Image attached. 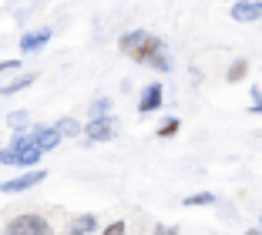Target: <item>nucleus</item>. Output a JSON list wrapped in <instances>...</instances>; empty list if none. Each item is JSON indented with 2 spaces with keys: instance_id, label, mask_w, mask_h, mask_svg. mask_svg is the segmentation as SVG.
I'll list each match as a JSON object with an SVG mask.
<instances>
[{
  "instance_id": "1",
  "label": "nucleus",
  "mask_w": 262,
  "mask_h": 235,
  "mask_svg": "<svg viewBox=\"0 0 262 235\" xmlns=\"http://www.w3.org/2000/svg\"><path fill=\"white\" fill-rule=\"evenodd\" d=\"M121 51L131 54V57H135V61H141V64H151V68H158V71H168V68H171L168 57H165V51H162V40L151 37V34H145V31L124 34V37H121Z\"/></svg>"
},
{
  "instance_id": "2",
  "label": "nucleus",
  "mask_w": 262,
  "mask_h": 235,
  "mask_svg": "<svg viewBox=\"0 0 262 235\" xmlns=\"http://www.w3.org/2000/svg\"><path fill=\"white\" fill-rule=\"evenodd\" d=\"M7 235H51V225L40 215H17L7 222Z\"/></svg>"
},
{
  "instance_id": "3",
  "label": "nucleus",
  "mask_w": 262,
  "mask_h": 235,
  "mask_svg": "<svg viewBox=\"0 0 262 235\" xmlns=\"http://www.w3.org/2000/svg\"><path fill=\"white\" fill-rule=\"evenodd\" d=\"M44 178H47V172H27V175H20V178H7V182H0V191H4V195L27 191V188H34V185H40Z\"/></svg>"
},
{
  "instance_id": "4",
  "label": "nucleus",
  "mask_w": 262,
  "mask_h": 235,
  "mask_svg": "<svg viewBox=\"0 0 262 235\" xmlns=\"http://www.w3.org/2000/svg\"><path fill=\"white\" fill-rule=\"evenodd\" d=\"M232 20H239V24L262 20V0H239V4H232Z\"/></svg>"
},
{
  "instance_id": "5",
  "label": "nucleus",
  "mask_w": 262,
  "mask_h": 235,
  "mask_svg": "<svg viewBox=\"0 0 262 235\" xmlns=\"http://www.w3.org/2000/svg\"><path fill=\"white\" fill-rule=\"evenodd\" d=\"M84 138L88 141H108V138H115V118H94V121H88Z\"/></svg>"
},
{
  "instance_id": "6",
  "label": "nucleus",
  "mask_w": 262,
  "mask_h": 235,
  "mask_svg": "<svg viewBox=\"0 0 262 235\" xmlns=\"http://www.w3.org/2000/svg\"><path fill=\"white\" fill-rule=\"evenodd\" d=\"M47 40H51V31H47V27H44V31H34V34H24V37H20V51L34 54V51H40Z\"/></svg>"
},
{
  "instance_id": "7",
  "label": "nucleus",
  "mask_w": 262,
  "mask_h": 235,
  "mask_svg": "<svg viewBox=\"0 0 262 235\" xmlns=\"http://www.w3.org/2000/svg\"><path fill=\"white\" fill-rule=\"evenodd\" d=\"M155 108H162V84H151V88H145V94H141V101H138V111H141V114L155 111Z\"/></svg>"
},
{
  "instance_id": "8",
  "label": "nucleus",
  "mask_w": 262,
  "mask_h": 235,
  "mask_svg": "<svg viewBox=\"0 0 262 235\" xmlns=\"http://www.w3.org/2000/svg\"><path fill=\"white\" fill-rule=\"evenodd\" d=\"M37 144H40V152H51L54 144H61V131L57 128H37Z\"/></svg>"
},
{
  "instance_id": "9",
  "label": "nucleus",
  "mask_w": 262,
  "mask_h": 235,
  "mask_svg": "<svg viewBox=\"0 0 262 235\" xmlns=\"http://www.w3.org/2000/svg\"><path fill=\"white\" fill-rule=\"evenodd\" d=\"M94 225H98V219H94V215H77V219L71 222V235H84V232H94Z\"/></svg>"
},
{
  "instance_id": "10",
  "label": "nucleus",
  "mask_w": 262,
  "mask_h": 235,
  "mask_svg": "<svg viewBox=\"0 0 262 235\" xmlns=\"http://www.w3.org/2000/svg\"><path fill=\"white\" fill-rule=\"evenodd\" d=\"M34 77H37V74H24V77H17V81H10L7 88H0V98H7V94H17V91H24L27 84H34Z\"/></svg>"
},
{
  "instance_id": "11",
  "label": "nucleus",
  "mask_w": 262,
  "mask_h": 235,
  "mask_svg": "<svg viewBox=\"0 0 262 235\" xmlns=\"http://www.w3.org/2000/svg\"><path fill=\"white\" fill-rule=\"evenodd\" d=\"M108 108H111L108 98H98V101L91 104V111H88V118H91V121H94V118H108Z\"/></svg>"
},
{
  "instance_id": "12",
  "label": "nucleus",
  "mask_w": 262,
  "mask_h": 235,
  "mask_svg": "<svg viewBox=\"0 0 262 235\" xmlns=\"http://www.w3.org/2000/svg\"><path fill=\"white\" fill-rule=\"evenodd\" d=\"M212 202H215V195H212V191H199V195L185 198V205H212Z\"/></svg>"
},
{
  "instance_id": "13",
  "label": "nucleus",
  "mask_w": 262,
  "mask_h": 235,
  "mask_svg": "<svg viewBox=\"0 0 262 235\" xmlns=\"http://www.w3.org/2000/svg\"><path fill=\"white\" fill-rule=\"evenodd\" d=\"M7 121L14 124V128H24V124H27V111H14V114H7Z\"/></svg>"
},
{
  "instance_id": "14",
  "label": "nucleus",
  "mask_w": 262,
  "mask_h": 235,
  "mask_svg": "<svg viewBox=\"0 0 262 235\" xmlns=\"http://www.w3.org/2000/svg\"><path fill=\"white\" fill-rule=\"evenodd\" d=\"M0 161L4 165H17V152L14 148H0Z\"/></svg>"
},
{
  "instance_id": "15",
  "label": "nucleus",
  "mask_w": 262,
  "mask_h": 235,
  "mask_svg": "<svg viewBox=\"0 0 262 235\" xmlns=\"http://www.w3.org/2000/svg\"><path fill=\"white\" fill-rule=\"evenodd\" d=\"M54 128L61 131V135H77V131H81V128H77L74 121H61V124H54Z\"/></svg>"
},
{
  "instance_id": "16",
  "label": "nucleus",
  "mask_w": 262,
  "mask_h": 235,
  "mask_svg": "<svg viewBox=\"0 0 262 235\" xmlns=\"http://www.w3.org/2000/svg\"><path fill=\"white\" fill-rule=\"evenodd\" d=\"M104 235H128V232H124V222H115V225H108V228H104Z\"/></svg>"
},
{
  "instance_id": "17",
  "label": "nucleus",
  "mask_w": 262,
  "mask_h": 235,
  "mask_svg": "<svg viewBox=\"0 0 262 235\" xmlns=\"http://www.w3.org/2000/svg\"><path fill=\"white\" fill-rule=\"evenodd\" d=\"M242 74H246V64H242V61H239V64H235V68H232V71H229V81H239V77H242Z\"/></svg>"
},
{
  "instance_id": "18",
  "label": "nucleus",
  "mask_w": 262,
  "mask_h": 235,
  "mask_svg": "<svg viewBox=\"0 0 262 235\" xmlns=\"http://www.w3.org/2000/svg\"><path fill=\"white\" fill-rule=\"evenodd\" d=\"M175 131H178V121H168L162 131H158V135H162V138H168V135H175Z\"/></svg>"
},
{
  "instance_id": "19",
  "label": "nucleus",
  "mask_w": 262,
  "mask_h": 235,
  "mask_svg": "<svg viewBox=\"0 0 262 235\" xmlns=\"http://www.w3.org/2000/svg\"><path fill=\"white\" fill-rule=\"evenodd\" d=\"M252 98H255V104H252V111H262V91H259V88H252Z\"/></svg>"
},
{
  "instance_id": "20",
  "label": "nucleus",
  "mask_w": 262,
  "mask_h": 235,
  "mask_svg": "<svg viewBox=\"0 0 262 235\" xmlns=\"http://www.w3.org/2000/svg\"><path fill=\"white\" fill-rule=\"evenodd\" d=\"M242 235H262V228H249V232H242Z\"/></svg>"
}]
</instances>
